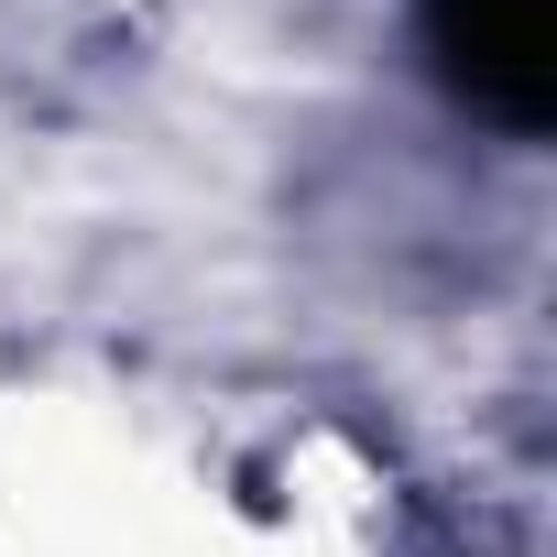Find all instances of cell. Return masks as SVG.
I'll return each mask as SVG.
<instances>
[{"mask_svg":"<svg viewBox=\"0 0 557 557\" xmlns=\"http://www.w3.org/2000/svg\"><path fill=\"white\" fill-rule=\"evenodd\" d=\"M416 12H426L448 88L481 121H503V132L557 121V0H416Z\"/></svg>","mask_w":557,"mask_h":557,"instance_id":"obj_1","label":"cell"}]
</instances>
